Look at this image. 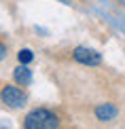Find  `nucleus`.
<instances>
[{
  "label": "nucleus",
  "mask_w": 125,
  "mask_h": 129,
  "mask_svg": "<svg viewBox=\"0 0 125 129\" xmlns=\"http://www.w3.org/2000/svg\"><path fill=\"white\" fill-rule=\"evenodd\" d=\"M32 57H34V55H32V51H30V49H21V51L17 53V59H19L21 63H30V61H32Z\"/></svg>",
  "instance_id": "6"
},
{
  "label": "nucleus",
  "mask_w": 125,
  "mask_h": 129,
  "mask_svg": "<svg viewBox=\"0 0 125 129\" xmlns=\"http://www.w3.org/2000/svg\"><path fill=\"white\" fill-rule=\"evenodd\" d=\"M4 55H7V47L0 42V59H4Z\"/></svg>",
  "instance_id": "7"
},
{
  "label": "nucleus",
  "mask_w": 125,
  "mask_h": 129,
  "mask_svg": "<svg viewBox=\"0 0 125 129\" xmlns=\"http://www.w3.org/2000/svg\"><path fill=\"white\" fill-rule=\"evenodd\" d=\"M13 76H15V83H19L21 87H26V85H30V83H32V72L26 68V63H21L19 68H15Z\"/></svg>",
  "instance_id": "4"
},
{
  "label": "nucleus",
  "mask_w": 125,
  "mask_h": 129,
  "mask_svg": "<svg viewBox=\"0 0 125 129\" xmlns=\"http://www.w3.org/2000/svg\"><path fill=\"white\" fill-rule=\"evenodd\" d=\"M0 100L9 108H19V106L26 104V93L19 87H15V85H4L2 91H0Z\"/></svg>",
  "instance_id": "2"
},
{
  "label": "nucleus",
  "mask_w": 125,
  "mask_h": 129,
  "mask_svg": "<svg viewBox=\"0 0 125 129\" xmlns=\"http://www.w3.org/2000/svg\"><path fill=\"white\" fill-rule=\"evenodd\" d=\"M95 116L100 121H110V119H115V116H117V108L112 104H102V106H97V108H95Z\"/></svg>",
  "instance_id": "5"
},
{
  "label": "nucleus",
  "mask_w": 125,
  "mask_h": 129,
  "mask_svg": "<svg viewBox=\"0 0 125 129\" xmlns=\"http://www.w3.org/2000/svg\"><path fill=\"white\" fill-rule=\"evenodd\" d=\"M74 59L83 66H97L102 63V55L93 49H85V47H77L74 49Z\"/></svg>",
  "instance_id": "3"
},
{
  "label": "nucleus",
  "mask_w": 125,
  "mask_h": 129,
  "mask_svg": "<svg viewBox=\"0 0 125 129\" xmlns=\"http://www.w3.org/2000/svg\"><path fill=\"white\" fill-rule=\"evenodd\" d=\"M57 116L47 108H36L23 119V129H57Z\"/></svg>",
  "instance_id": "1"
}]
</instances>
